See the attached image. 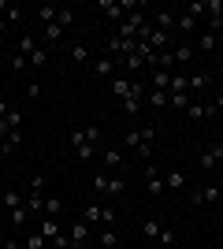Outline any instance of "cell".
<instances>
[{
	"mask_svg": "<svg viewBox=\"0 0 223 249\" xmlns=\"http://www.w3.org/2000/svg\"><path fill=\"white\" fill-rule=\"evenodd\" d=\"M193 26H197V15H190V11L182 8L179 15H175V30L179 34H193Z\"/></svg>",
	"mask_w": 223,
	"mask_h": 249,
	"instance_id": "7c38bea8",
	"label": "cell"
},
{
	"mask_svg": "<svg viewBox=\"0 0 223 249\" xmlns=\"http://www.w3.org/2000/svg\"><path fill=\"white\" fill-rule=\"evenodd\" d=\"M145 104H149V108H164V104H168V93H160V89H145Z\"/></svg>",
	"mask_w": 223,
	"mask_h": 249,
	"instance_id": "83f0119b",
	"label": "cell"
},
{
	"mask_svg": "<svg viewBox=\"0 0 223 249\" xmlns=\"http://www.w3.org/2000/svg\"><path fill=\"white\" fill-rule=\"evenodd\" d=\"M171 60H175V67H186L193 60V45H171Z\"/></svg>",
	"mask_w": 223,
	"mask_h": 249,
	"instance_id": "30bf717a",
	"label": "cell"
},
{
	"mask_svg": "<svg viewBox=\"0 0 223 249\" xmlns=\"http://www.w3.org/2000/svg\"><path fill=\"white\" fill-rule=\"evenodd\" d=\"M26 194H45V175H34L30 178V190Z\"/></svg>",
	"mask_w": 223,
	"mask_h": 249,
	"instance_id": "60d3db41",
	"label": "cell"
},
{
	"mask_svg": "<svg viewBox=\"0 0 223 249\" xmlns=\"http://www.w3.org/2000/svg\"><path fill=\"white\" fill-rule=\"evenodd\" d=\"M168 104L171 108H179V112H186L193 104V93H168Z\"/></svg>",
	"mask_w": 223,
	"mask_h": 249,
	"instance_id": "44dd1931",
	"label": "cell"
},
{
	"mask_svg": "<svg viewBox=\"0 0 223 249\" xmlns=\"http://www.w3.org/2000/svg\"><path fill=\"white\" fill-rule=\"evenodd\" d=\"M4 34H8V22H4V19H0V37H4Z\"/></svg>",
	"mask_w": 223,
	"mask_h": 249,
	"instance_id": "681fc988",
	"label": "cell"
},
{
	"mask_svg": "<svg viewBox=\"0 0 223 249\" xmlns=\"http://www.w3.org/2000/svg\"><path fill=\"white\" fill-rule=\"evenodd\" d=\"M71 60H74V63H82V67H86V63H93V60H89V49H86V45H71Z\"/></svg>",
	"mask_w": 223,
	"mask_h": 249,
	"instance_id": "4dcf8cb0",
	"label": "cell"
},
{
	"mask_svg": "<svg viewBox=\"0 0 223 249\" xmlns=\"http://www.w3.org/2000/svg\"><path fill=\"white\" fill-rule=\"evenodd\" d=\"M175 242V231H160V246H171Z\"/></svg>",
	"mask_w": 223,
	"mask_h": 249,
	"instance_id": "7bdbcfd3",
	"label": "cell"
},
{
	"mask_svg": "<svg viewBox=\"0 0 223 249\" xmlns=\"http://www.w3.org/2000/svg\"><path fill=\"white\" fill-rule=\"evenodd\" d=\"M97 246H101V249H116L119 234H116V231H101V234H97Z\"/></svg>",
	"mask_w": 223,
	"mask_h": 249,
	"instance_id": "484cf974",
	"label": "cell"
},
{
	"mask_svg": "<svg viewBox=\"0 0 223 249\" xmlns=\"http://www.w3.org/2000/svg\"><path fill=\"white\" fill-rule=\"evenodd\" d=\"M220 194H223V186H201V190H193V194H190V201H193V205H216Z\"/></svg>",
	"mask_w": 223,
	"mask_h": 249,
	"instance_id": "5b68a950",
	"label": "cell"
},
{
	"mask_svg": "<svg viewBox=\"0 0 223 249\" xmlns=\"http://www.w3.org/2000/svg\"><path fill=\"white\" fill-rule=\"evenodd\" d=\"M101 11H104L112 22H123V19H127V8H123V4H116V0H101Z\"/></svg>",
	"mask_w": 223,
	"mask_h": 249,
	"instance_id": "9c48e42d",
	"label": "cell"
},
{
	"mask_svg": "<svg viewBox=\"0 0 223 249\" xmlns=\"http://www.w3.org/2000/svg\"><path fill=\"white\" fill-rule=\"evenodd\" d=\"M37 234H41L45 242H56V238H60V234H64V231H60V219L45 216V219H41V227H37Z\"/></svg>",
	"mask_w": 223,
	"mask_h": 249,
	"instance_id": "52a82bcc",
	"label": "cell"
},
{
	"mask_svg": "<svg viewBox=\"0 0 223 249\" xmlns=\"http://www.w3.org/2000/svg\"><path fill=\"white\" fill-rule=\"evenodd\" d=\"M56 22H60V26H64V30H67V26H71V22H74V11H71V8H60V15H56Z\"/></svg>",
	"mask_w": 223,
	"mask_h": 249,
	"instance_id": "74e56055",
	"label": "cell"
},
{
	"mask_svg": "<svg viewBox=\"0 0 223 249\" xmlns=\"http://www.w3.org/2000/svg\"><path fill=\"white\" fill-rule=\"evenodd\" d=\"M208 71H197V74H186V86H190V93H205L208 89Z\"/></svg>",
	"mask_w": 223,
	"mask_h": 249,
	"instance_id": "8fae6325",
	"label": "cell"
},
{
	"mask_svg": "<svg viewBox=\"0 0 223 249\" xmlns=\"http://www.w3.org/2000/svg\"><path fill=\"white\" fill-rule=\"evenodd\" d=\"M93 190H97V194H104V190H108V175H104V171H97V175H93Z\"/></svg>",
	"mask_w": 223,
	"mask_h": 249,
	"instance_id": "ab89813d",
	"label": "cell"
},
{
	"mask_svg": "<svg viewBox=\"0 0 223 249\" xmlns=\"http://www.w3.org/2000/svg\"><path fill=\"white\" fill-rule=\"evenodd\" d=\"M67 238H71V246H86V242H89V223H86V219H74Z\"/></svg>",
	"mask_w": 223,
	"mask_h": 249,
	"instance_id": "ba28073f",
	"label": "cell"
},
{
	"mask_svg": "<svg viewBox=\"0 0 223 249\" xmlns=\"http://www.w3.org/2000/svg\"><path fill=\"white\" fill-rule=\"evenodd\" d=\"M208 249H216V246H208Z\"/></svg>",
	"mask_w": 223,
	"mask_h": 249,
	"instance_id": "db71d44e",
	"label": "cell"
},
{
	"mask_svg": "<svg viewBox=\"0 0 223 249\" xmlns=\"http://www.w3.org/2000/svg\"><path fill=\"white\" fill-rule=\"evenodd\" d=\"M123 190H127V182H123V175H108V197H119V194H123Z\"/></svg>",
	"mask_w": 223,
	"mask_h": 249,
	"instance_id": "cb8c5ba5",
	"label": "cell"
},
{
	"mask_svg": "<svg viewBox=\"0 0 223 249\" xmlns=\"http://www.w3.org/2000/svg\"><path fill=\"white\" fill-rule=\"evenodd\" d=\"M104 164L112 167V171H119V167L127 164V160H123V149H112V145H108L104 149Z\"/></svg>",
	"mask_w": 223,
	"mask_h": 249,
	"instance_id": "ac0fdd59",
	"label": "cell"
},
{
	"mask_svg": "<svg viewBox=\"0 0 223 249\" xmlns=\"http://www.w3.org/2000/svg\"><path fill=\"white\" fill-rule=\"evenodd\" d=\"M212 104H216V112H220V115H223V93H220V97H216V101H212Z\"/></svg>",
	"mask_w": 223,
	"mask_h": 249,
	"instance_id": "7dc6e473",
	"label": "cell"
},
{
	"mask_svg": "<svg viewBox=\"0 0 223 249\" xmlns=\"http://www.w3.org/2000/svg\"><path fill=\"white\" fill-rule=\"evenodd\" d=\"M89 67H93V74H97V78H112V71H116V60L101 56V60H93Z\"/></svg>",
	"mask_w": 223,
	"mask_h": 249,
	"instance_id": "5bb4252c",
	"label": "cell"
},
{
	"mask_svg": "<svg viewBox=\"0 0 223 249\" xmlns=\"http://www.w3.org/2000/svg\"><path fill=\"white\" fill-rule=\"evenodd\" d=\"M164 186H168V190H182V186H186V171H179V167H171L168 175H164Z\"/></svg>",
	"mask_w": 223,
	"mask_h": 249,
	"instance_id": "e0dca14e",
	"label": "cell"
},
{
	"mask_svg": "<svg viewBox=\"0 0 223 249\" xmlns=\"http://www.w3.org/2000/svg\"><path fill=\"white\" fill-rule=\"evenodd\" d=\"M108 82H112V97H119V101H127V97H130V89H134V82H130L127 74H112Z\"/></svg>",
	"mask_w": 223,
	"mask_h": 249,
	"instance_id": "8992f818",
	"label": "cell"
},
{
	"mask_svg": "<svg viewBox=\"0 0 223 249\" xmlns=\"http://www.w3.org/2000/svg\"><path fill=\"white\" fill-rule=\"evenodd\" d=\"M4 208H8V212L11 208H22V194L19 190H4Z\"/></svg>",
	"mask_w": 223,
	"mask_h": 249,
	"instance_id": "f546056e",
	"label": "cell"
},
{
	"mask_svg": "<svg viewBox=\"0 0 223 249\" xmlns=\"http://www.w3.org/2000/svg\"><path fill=\"white\" fill-rule=\"evenodd\" d=\"M171 26H175V11H156V15H153V30L171 34Z\"/></svg>",
	"mask_w": 223,
	"mask_h": 249,
	"instance_id": "4fadbf2b",
	"label": "cell"
},
{
	"mask_svg": "<svg viewBox=\"0 0 223 249\" xmlns=\"http://www.w3.org/2000/svg\"><path fill=\"white\" fill-rule=\"evenodd\" d=\"M0 19H4V22H8V26H11V22H19V19H22V8H19V4H11V8L4 11Z\"/></svg>",
	"mask_w": 223,
	"mask_h": 249,
	"instance_id": "e575fe53",
	"label": "cell"
},
{
	"mask_svg": "<svg viewBox=\"0 0 223 249\" xmlns=\"http://www.w3.org/2000/svg\"><path fill=\"white\" fill-rule=\"evenodd\" d=\"M60 37H64V26H60V22H49V26H45V41H60Z\"/></svg>",
	"mask_w": 223,
	"mask_h": 249,
	"instance_id": "d6a6232c",
	"label": "cell"
},
{
	"mask_svg": "<svg viewBox=\"0 0 223 249\" xmlns=\"http://www.w3.org/2000/svg\"><path fill=\"white\" fill-rule=\"evenodd\" d=\"M197 164L205 167V171H212V167H223V142H216V145H208L201 153V160Z\"/></svg>",
	"mask_w": 223,
	"mask_h": 249,
	"instance_id": "3957f363",
	"label": "cell"
},
{
	"mask_svg": "<svg viewBox=\"0 0 223 249\" xmlns=\"http://www.w3.org/2000/svg\"><path fill=\"white\" fill-rule=\"evenodd\" d=\"M4 67H8V60H4V56H0V71H4Z\"/></svg>",
	"mask_w": 223,
	"mask_h": 249,
	"instance_id": "f907efd6",
	"label": "cell"
},
{
	"mask_svg": "<svg viewBox=\"0 0 223 249\" xmlns=\"http://www.w3.org/2000/svg\"><path fill=\"white\" fill-rule=\"evenodd\" d=\"M164 175H160V167L156 164H145V194H153V197H160L164 194Z\"/></svg>",
	"mask_w": 223,
	"mask_h": 249,
	"instance_id": "7a4b0ae2",
	"label": "cell"
},
{
	"mask_svg": "<svg viewBox=\"0 0 223 249\" xmlns=\"http://www.w3.org/2000/svg\"><path fill=\"white\" fill-rule=\"evenodd\" d=\"M216 60H220V67H223V49H220V56H216Z\"/></svg>",
	"mask_w": 223,
	"mask_h": 249,
	"instance_id": "816d5d0a",
	"label": "cell"
},
{
	"mask_svg": "<svg viewBox=\"0 0 223 249\" xmlns=\"http://www.w3.org/2000/svg\"><path fill=\"white\" fill-rule=\"evenodd\" d=\"M8 216H11V223H15V227H22V223L30 219V208H26V205H22V208H11Z\"/></svg>",
	"mask_w": 223,
	"mask_h": 249,
	"instance_id": "836d02e7",
	"label": "cell"
},
{
	"mask_svg": "<svg viewBox=\"0 0 223 249\" xmlns=\"http://www.w3.org/2000/svg\"><path fill=\"white\" fill-rule=\"evenodd\" d=\"M123 145H127V149H138L141 145V130H127V134H123Z\"/></svg>",
	"mask_w": 223,
	"mask_h": 249,
	"instance_id": "8d00e7d4",
	"label": "cell"
},
{
	"mask_svg": "<svg viewBox=\"0 0 223 249\" xmlns=\"http://www.w3.org/2000/svg\"><path fill=\"white\" fill-rule=\"evenodd\" d=\"M0 156H4V142H0Z\"/></svg>",
	"mask_w": 223,
	"mask_h": 249,
	"instance_id": "f5cc1de1",
	"label": "cell"
},
{
	"mask_svg": "<svg viewBox=\"0 0 223 249\" xmlns=\"http://www.w3.org/2000/svg\"><path fill=\"white\" fill-rule=\"evenodd\" d=\"M8 67H11V71H26L30 63H26V56H19V52H15V56L8 60Z\"/></svg>",
	"mask_w": 223,
	"mask_h": 249,
	"instance_id": "f35d334b",
	"label": "cell"
},
{
	"mask_svg": "<svg viewBox=\"0 0 223 249\" xmlns=\"http://www.w3.org/2000/svg\"><path fill=\"white\" fill-rule=\"evenodd\" d=\"M11 8V4H8V0H0V15H4V11H8Z\"/></svg>",
	"mask_w": 223,
	"mask_h": 249,
	"instance_id": "c3c4849f",
	"label": "cell"
},
{
	"mask_svg": "<svg viewBox=\"0 0 223 249\" xmlns=\"http://www.w3.org/2000/svg\"><path fill=\"white\" fill-rule=\"evenodd\" d=\"M149 89H160V93H168L171 89V71H153V78H149Z\"/></svg>",
	"mask_w": 223,
	"mask_h": 249,
	"instance_id": "2e32d148",
	"label": "cell"
},
{
	"mask_svg": "<svg viewBox=\"0 0 223 249\" xmlns=\"http://www.w3.org/2000/svg\"><path fill=\"white\" fill-rule=\"evenodd\" d=\"M34 15H37V19H41L45 26H49V22H56V15H60V8H56V4H41V8H34Z\"/></svg>",
	"mask_w": 223,
	"mask_h": 249,
	"instance_id": "ffe728a7",
	"label": "cell"
},
{
	"mask_svg": "<svg viewBox=\"0 0 223 249\" xmlns=\"http://www.w3.org/2000/svg\"><path fill=\"white\" fill-rule=\"evenodd\" d=\"M19 145H22V130H11V134L4 138V156H8V153H15Z\"/></svg>",
	"mask_w": 223,
	"mask_h": 249,
	"instance_id": "f1b7e54d",
	"label": "cell"
},
{
	"mask_svg": "<svg viewBox=\"0 0 223 249\" xmlns=\"http://www.w3.org/2000/svg\"><path fill=\"white\" fill-rule=\"evenodd\" d=\"M8 112H11V104H8V101H0V119H8Z\"/></svg>",
	"mask_w": 223,
	"mask_h": 249,
	"instance_id": "bcb514c9",
	"label": "cell"
},
{
	"mask_svg": "<svg viewBox=\"0 0 223 249\" xmlns=\"http://www.w3.org/2000/svg\"><path fill=\"white\" fill-rule=\"evenodd\" d=\"M26 97H41V82H30V86H26Z\"/></svg>",
	"mask_w": 223,
	"mask_h": 249,
	"instance_id": "ee69618b",
	"label": "cell"
},
{
	"mask_svg": "<svg viewBox=\"0 0 223 249\" xmlns=\"http://www.w3.org/2000/svg\"><path fill=\"white\" fill-rule=\"evenodd\" d=\"M71 149H74L78 160H93V156H97V145H93V142H86V126L71 130Z\"/></svg>",
	"mask_w": 223,
	"mask_h": 249,
	"instance_id": "6da1fadb",
	"label": "cell"
},
{
	"mask_svg": "<svg viewBox=\"0 0 223 249\" xmlns=\"http://www.w3.org/2000/svg\"><path fill=\"white\" fill-rule=\"evenodd\" d=\"M45 216H64V201H60V197H56V194H52V197H45Z\"/></svg>",
	"mask_w": 223,
	"mask_h": 249,
	"instance_id": "d4e9b609",
	"label": "cell"
},
{
	"mask_svg": "<svg viewBox=\"0 0 223 249\" xmlns=\"http://www.w3.org/2000/svg\"><path fill=\"white\" fill-rule=\"evenodd\" d=\"M0 249H19V242L15 238H0Z\"/></svg>",
	"mask_w": 223,
	"mask_h": 249,
	"instance_id": "f6af8a7d",
	"label": "cell"
},
{
	"mask_svg": "<svg viewBox=\"0 0 223 249\" xmlns=\"http://www.w3.org/2000/svg\"><path fill=\"white\" fill-rule=\"evenodd\" d=\"M26 63H30V67H45V63H49V52H45L41 45H37V52H34V56H30Z\"/></svg>",
	"mask_w": 223,
	"mask_h": 249,
	"instance_id": "d590c367",
	"label": "cell"
},
{
	"mask_svg": "<svg viewBox=\"0 0 223 249\" xmlns=\"http://www.w3.org/2000/svg\"><path fill=\"white\" fill-rule=\"evenodd\" d=\"M197 49H201V52H220V37L205 30V34H201V41H197Z\"/></svg>",
	"mask_w": 223,
	"mask_h": 249,
	"instance_id": "603a6c76",
	"label": "cell"
},
{
	"mask_svg": "<svg viewBox=\"0 0 223 249\" xmlns=\"http://www.w3.org/2000/svg\"><path fill=\"white\" fill-rule=\"evenodd\" d=\"M22 246H26V249H49V242H45L41 234L34 231V234H26V238H22Z\"/></svg>",
	"mask_w": 223,
	"mask_h": 249,
	"instance_id": "1f68e13d",
	"label": "cell"
},
{
	"mask_svg": "<svg viewBox=\"0 0 223 249\" xmlns=\"http://www.w3.org/2000/svg\"><path fill=\"white\" fill-rule=\"evenodd\" d=\"M134 153H138V160H153V142H141Z\"/></svg>",
	"mask_w": 223,
	"mask_h": 249,
	"instance_id": "b9f144b4",
	"label": "cell"
},
{
	"mask_svg": "<svg viewBox=\"0 0 223 249\" xmlns=\"http://www.w3.org/2000/svg\"><path fill=\"white\" fill-rule=\"evenodd\" d=\"M149 49L156 52V49H171V34H164V30H149Z\"/></svg>",
	"mask_w": 223,
	"mask_h": 249,
	"instance_id": "9a60e30c",
	"label": "cell"
},
{
	"mask_svg": "<svg viewBox=\"0 0 223 249\" xmlns=\"http://www.w3.org/2000/svg\"><path fill=\"white\" fill-rule=\"evenodd\" d=\"M160 231H164L160 219H141V234H145L149 242H160Z\"/></svg>",
	"mask_w": 223,
	"mask_h": 249,
	"instance_id": "d6986e66",
	"label": "cell"
},
{
	"mask_svg": "<svg viewBox=\"0 0 223 249\" xmlns=\"http://www.w3.org/2000/svg\"><path fill=\"white\" fill-rule=\"evenodd\" d=\"M141 101H145V86H141V82H134L130 97L123 101V112H127V115H138V112H141Z\"/></svg>",
	"mask_w": 223,
	"mask_h": 249,
	"instance_id": "277c9868",
	"label": "cell"
},
{
	"mask_svg": "<svg viewBox=\"0 0 223 249\" xmlns=\"http://www.w3.org/2000/svg\"><path fill=\"white\" fill-rule=\"evenodd\" d=\"M34 52H37V37H26V34H22V37H19V56H26V60H30Z\"/></svg>",
	"mask_w": 223,
	"mask_h": 249,
	"instance_id": "4316f807",
	"label": "cell"
},
{
	"mask_svg": "<svg viewBox=\"0 0 223 249\" xmlns=\"http://www.w3.org/2000/svg\"><path fill=\"white\" fill-rule=\"evenodd\" d=\"M82 219L86 223H104V205H86Z\"/></svg>",
	"mask_w": 223,
	"mask_h": 249,
	"instance_id": "7402d4cb",
	"label": "cell"
}]
</instances>
